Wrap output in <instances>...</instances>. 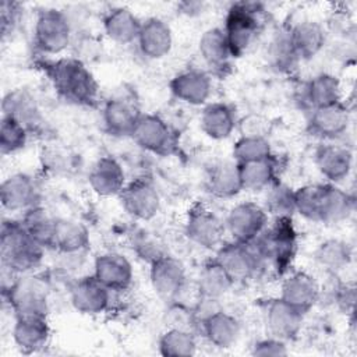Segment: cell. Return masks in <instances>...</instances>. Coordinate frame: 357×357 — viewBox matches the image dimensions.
<instances>
[{
    "label": "cell",
    "mask_w": 357,
    "mask_h": 357,
    "mask_svg": "<svg viewBox=\"0 0 357 357\" xmlns=\"http://www.w3.org/2000/svg\"><path fill=\"white\" fill-rule=\"evenodd\" d=\"M43 67L54 91L63 99L81 106H93L96 103L98 81L81 60L63 57L46 61Z\"/></svg>",
    "instance_id": "1"
},
{
    "label": "cell",
    "mask_w": 357,
    "mask_h": 357,
    "mask_svg": "<svg viewBox=\"0 0 357 357\" xmlns=\"http://www.w3.org/2000/svg\"><path fill=\"white\" fill-rule=\"evenodd\" d=\"M45 250L20 220H4L0 233L1 266L15 275L32 273L43 261Z\"/></svg>",
    "instance_id": "2"
},
{
    "label": "cell",
    "mask_w": 357,
    "mask_h": 357,
    "mask_svg": "<svg viewBox=\"0 0 357 357\" xmlns=\"http://www.w3.org/2000/svg\"><path fill=\"white\" fill-rule=\"evenodd\" d=\"M251 244L264 264L269 262L279 273L284 272L297 250V233L291 218H276L275 225L266 227Z\"/></svg>",
    "instance_id": "3"
},
{
    "label": "cell",
    "mask_w": 357,
    "mask_h": 357,
    "mask_svg": "<svg viewBox=\"0 0 357 357\" xmlns=\"http://www.w3.org/2000/svg\"><path fill=\"white\" fill-rule=\"evenodd\" d=\"M261 4L240 1L234 3L226 14L222 28L233 57H240L248 52L262 31Z\"/></svg>",
    "instance_id": "4"
},
{
    "label": "cell",
    "mask_w": 357,
    "mask_h": 357,
    "mask_svg": "<svg viewBox=\"0 0 357 357\" xmlns=\"http://www.w3.org/2000/svg\"><path fill=\"white\" fill-rule=\"evenodd\" d=\"M15 317L46 315L49 312V286L38 275H18L11 286L3 290Z\"/></svg>",
    "instance_id": "5"
},
{
    "label": "cell",
    "mask_w": 357,
    "mask_h": 357,
    "mask_svg": "<svg viewBox=\"0 0 357 357\" xmlns=\"http://www.w3.org/2000/svg\"><path fill=\"white\" fill-rule=\"evenodd\" d=\"M71 24L67 15L56 8L40 10L35 20L33 42L45 54H60L71 43Z\"/></svg>",
    "instance_id": "6"
},
{
    "label": "cell",
    "mask_w": 357,
    "mask_h": 357,
    "mask_svg": "<svg viewBox=\"0 0 357 357\" xmlns=\"http://www.w3.org/2000/svg\"><path fill=\"white\" fill-rule=\"evenodd\" d=\"M184 231L194 244L206 250H218L223 244L226 227L213 211L202 204H194L188 209Z\"/></svg>",
    "instance_id": "7"
},
{
    "label": "cell",
    "mask_w": 357,
    "mask_h": 357,
    "mask_svg": "<svg viewBox=\"0 0 357 357\" xmlns=\"http://www.w3.org/2000/svg\"><path fill=\"white\" fill-rule=\"evenodd\" d=\"M215 259L225 268L234 283L245 282L257 275L264 261L251 243H223L216 250Z\"/></svg>",
    "instance_id": "8"
},
{
    "label": "cell",
    "mask_w": 357,
    "mask_h": 357,
    "mask_svg": "<svg viewBox=\"0 0 357 357\" xmlns=\"http://www.w3.org/2000/svg\"><path fill=\"white\" fill-rule=\"evenodd\" d=\"M225 227L234 241L252 243L268 227V212L257 202H238L229 211Z\"/></svg>",
    "instance_id": "9"
},
{
    "label": "cell",
    "mask_w": 357,
    "mask_h": 357,
    "mask_svg": "<svg viewBox=\"0 0 357 357\" xmlns=\"http://www.w3.org/2000/svg\"><path fill=\"white\" fill-rule=\"evenodd\" d=\"M149 280L159 298L173 303L185 286V268L180 259L163 254L151 262Z\"/></svg>",
    "instance_id": "10"
},
{
    "label": "cell",
    "mask_w": 357,
    "mask_h": 357,
    "mask_svg": "<svg viewBox=\"0 0 357 357\" xmlns=\"http://www.w3.org/2000/svg\"><path fill=\"white\" fill-rule=\"evenodd\" d=\"M130 137L141 149L158 155H166L174 146V134L169 124L151 113L139 116Z\"/></svg>",
    "instance_id": "11"
},
{
    "label": "cell",
    "mask_w": 357,
    "mask_h": 357,
    "mask_svg": "<svg viewBox=\"0 0 357 357\" xmlns=\"http://www.w3.org/2000/svg\"><path fill=\"white\" fill-rule=\"evenodd\" d=\"M121 206L134 219L151 220L160 209V197L153 184L145 178H137L126 184L119 194Z\"/></svg>",
    "instance_id": "12"
},
{
    "label": "cell",
    "mask_w": 357,
    "mask_h": 357,
    "mask_svg": "<svg viewBox=\"0 0 357 357\" xmlns=\"http://www.w3.org/2000/svg\"><path fill=\"white\" fill-rule=\"evenodd\" d=\"M112 293L93 275L84 276L73 283L70 301L73 307L85 315H99L109 310Z\"/></svg>",
    "instance_id": "13"
},
{
    "label": "cell",
    "mask_w": 357,
    "mask_h": 357,
    "mask_svg": "<svg viewBox=\"0 0 357 357\" xmlns=\"http://www.w3.org/2000/svg\"><path fill=\"white\" fill-rule=\"evenodd\" d=\"M93 276L110 291H126L132 284L131 262L120 252H103L93 261Z\"/></svg>",
    "instance_id": "14"
},
{
    "label": "cell",
    "mask_w": 357,
    "mask_h": 357,
    "mask_svg": "<svg viewBox=\"0 0 357 357\" xmlns=\"http://www.w3.org/2000/svg\"><path fill=\"white\" fill-rule=\"evenodd\" d=\"M39 191L33 178L25 173L6 177L0 185V201L10 212H26L38 206Z\"/></svg>",
    "instance_id": "15"
},
{
    "label": "cell",
    "mask_w": 357,
    "mask_h": 357,
    "mask_svg": "<svg viewBox=\"0 0 357 357\" xmlns=\"http://www.w3.org/2000/svg\"><path fill=\"white\" fill-rule=\"evenodd\" d=\"M169 88L173 96L178 100L192 106H199L211 96L212 79L204 70L188 68L176 74L170 79Z\"/></svg>",
    "instance_id": "16"
},
{
    "label": "cell",
    "mask_w": 357,
    "mask_h": 357,
    "mask_svg": "<svg viewBox=\"0 0 357 357\" xmlns=\"http://www.w3.org/2000/svg\"><path fill=\"white\" fill-rule=\"evenodd\" d=\"M319 294L321 289L315 278L307 272L298 271L290 273L283 280L279 298L305 315L315 305Z\"/></svg>",
    "instance_id": "17"
},
{
    "label": "cell",
    "mask_w": 357,
    "mask_h": 357,
    "mask_svg": "<svg viewBox=\"0 0 357 357\" xmlns=\"http://www.w3.org/2000/svg\"><path fill=\"white\" fill-rule=\"evenodd\" d=\"M50 333L46 315L15 317L13 339L15 346L24 354H32L43 350L50 340Z\"/></svg>",
    "instance_id": "18"
},
{
    "label": "cell",
    "mask_w": 357,
    "mask_h": 357,
    "mask_svg": "<svg viewBox=\"0 0 357 357\" xmlns=\"http://www.w3.org/2000/svg\"><path fill=\"white\" fill-rule=\"evenodd\" d=\"M350 123V112L340 100L311 110L308 131L322 139H333L346 132Z\"/></svg>",
    "instance_id": "19"
},
{
    "label": "cell",
    "mask_w": 357,
    "mask_h": 357,
    "mask_svg": "<svg viewBox=\"0 0 357 357\" xmlns=\"http://www.w3.org/2000/svg\"><path fill=\"white\" fill-rule=\"evenodd\" d=\"M139 52L151 60L163 59L167 56L173 46V32L170 25L159 18L151 17L142 21L137 38Z\"/></svg>",
    "instance_id": "20"
},
{
    "label": "cell",
    "mask_w": 357,
    "mask_h": 357,
    "mask_svg": "<svg viewBox=\"0 0 357 357\" xmlns=\"http://www.w3.org/2000/svg\"><path fill=\"white\" fill-rule=\"evenodd\" d=\"M92 191L100 197L119 195L126 187V173L121 165L112 156H100L88 174Z\"/></svg>",
    "instance_id": "21"
},
{
    "label": "cell",
    "mask_w": 357,
    "mask_h": 357,
    "mask_svg": "<svg viewBox=\"0 0 357 357\" xmlns=\"http://www.w3.org/2000/svg\"><path fill=\"white\" fill-rule=\"evenodd\" d=\"M303 318L304 314L284 303L282 298L272 300L266 307L265 322L271 336L284 342L291 340L298 335Z\"/></svg>",
    "instance_id": "22"
},
{
    "label": "cell",
    "mask_w": 357,
    "mask_h": 357,
    "mask_svg": "<svg viewBox=\"0 0 357 357\" xmlns=\"http://www.w3.org/2000/svg\"><path fill=\"white\" fill-rule=\"evenodd\" d=\"M3 116L14 119L28 131L38 130L42 123L40 110L32 93L25 88H17L7 92L1 102Z\"/></svg>",
    "instance_id": "23"
},
{
    "label": "cell",
    "mask_w": 357,
    "mask_h": 357,
    "mask_svg": "<svg viewBox=\"0 0 357 357\" xmlns=\"http://www.w3.org/2000/svg\"><path fill=\"white\" fill-rule=\"evenodd\" d=\"M141 114L139 109L124 98L109 99L102 109L103 126L114 137H130Z\"/></svg>",
    "instance_id": "24"
},
{
    "label": "cell",
    "mask_w": 357,
    "mask_h": 357,
    "mask_svg": "<svg viewBox=\"0 0 357 357\" xmlns=\"http://www.w3.org/2000/svg\"><path fill=\"white\" fill-rule=\"evenodd\" d=\"M315 165L319 173L331 183L346 178L353 166V153L347 146L322 144L315 151Z\"/></svg>",
    "instance_id": "25"
},
{
    "label": "cell",
    "mask_w": 357,
    "mask_h": 357,
    "mask_svg": "<svg viewBox=\"0 0 357 357\" xmlns=\"http://www.w3.org/2000/svg\"><path fill=\"white\" fill-rule=\"evenodd\" d=\"M198 52L206 66L215 73L225 71L227 67H230L233 53L223 29L219 26L208 28L202 32L198 40Z\"/></svg>",
    "instance_id": "26"
},
{
    "label": "cell",
    "mask_w": 357,
    "mask_h": 357,
    "mask_svg": "<svg viewBox=\"0 0 357 357\" xmlns=\"http://www.w3.org/2000/svg\"><path fill=\"white\" fill-rule=\"evenodd\" d=\"M342 100L340 81L328 73L318 74L307 81L301 89V102L310 110Z\"/></svg>",
    "instance_id": "27"
},
{
    "label": "cell",
    "mask_w": 357,
    "mask_h": 357,
    "mask_svg": "<svg viewBox=\"0 0 357 357\" xmlns=\"http://www.w3.org/2000/svg\"><path fill=\"white\" fill-rule=\"evenodd\" d=\"M201 130L212 139L229 138L237 127V117L233 107L223 102L208 103L199 117Z\"/></svg>",
    "instance_id": "28"
},
{
    "label": "cell",
    "mask_w": 357,
    "mask_h": 357,
    "mask_svg": "<svg viewBox=\"0 0 357 357\" xmlns=\"http://www.w3.org/2000/svg\"><path fill=\"white\" fill-rule=\"evenodd\" d=\"M142 21L127 7H113L103 17V31L120 45L137 42Z\"/></svg>",
    "instance_id": "29"
},
{
    "label": "cell",
    "mask_w": 357,
    "mask_h": 357,
    "mask_svg": "<svg viewBox=\"0 0 357 357\" xmlns=\"http://www.w3.org/2000/svg\"><path fill=\"white\" fill-rule=\"evenodd\" d=\"M201 328L206 340L218 349H229L240 337L238 321L223 310H219L205 318L201 322Z\"/></svg>",
    "instance_id": "30"
},
{
    "label": "cell",
    "mask_w": 357,
    "mask_h": 357,
    "mask_svg": "<svg viewBox=\"0 0 357 357\" xmlns=\"http://www.w3.org/2000/svg\"><path fill=\"white\" fill-rule=\"evenodd\" d=\"M291 45L298 60H310L317 56L325 45L324 28L315 21H301L289 28Z\"/></svg>",
    "instance_id": "31"
},
{
    "label": "cell",
    "mask_w": 357,
    "mask_h": 357,
    "mask_svg": "<svg viewBox=\"0 0 357 357\" xmlns=\"http://www.w3.org/2000/svg\"><path fill=\"white\" fill-rule=\"evenodd\" d=\"M89 245V231L81 222L56 219L52 250L73 255L85 251Z\"/></svg>",
    "instance_id": "32"
},
{
    "label": "cell",
    "mask_w": 357,
    "mask_h": 357,
    "mask_svg": "<svg viewBox=\"0 0 357 357\" xmlns=\"http://www.w3.org/2000/svg\"><path fill=\"white\" fill-rule=\"evenodd\" d=\"M354 209V198L335 184H324L319 223L335 225L346 220Z\"/></svg>",
    "instance_id": "33"
},
{
    "label": "cell",
    "mask_w": 357,
    "mask_h": 357,
    "mask_svg": "<svg viewBox=\"0 0 357 357\" xmlns=\"http://www.w3.org/2000/svg\"><path fill=\"white\" fill-rule=\"evenodd\" d=\"M238 170L243 190H266L273 181H276L278 159L273 155H271L264 159L238 163Z\"/></svg>",
    "instance_id": "34"
},
{
    "label": "cell",
    "mask_w": 357,
    "mask_h": 357,
    "mask_svg": "<svg viewBox=\"0 0 357 357\" xmlns=\"http://www.w3.org/2000/svg\"><path fill=\"white\" fill-rule=\"evenodd\" d=\"M208 190L218 198H233L243 191L238 163L236 160L216 163L208 176Z\"/></svg>",
    "instance_id": "35"
},
{
    "label": "cell",
    "mask_w": 357,
    "mask_h": 357,
    "mask_svg": "<svg viewBox=\"0 0 357 357\" xmlns=\"http://www.w3.org/2000/svg\"><path fill=\"white\" fill-rule=\"evenodd\" d=\"M233 284V279L215 258L201 268L197 280L199 297L213 300H220Z\"/></svg>",
    "instance_id": "36"
},
{
    "label": "cell",
    "mask_w": 357,
    "mask_h": 357,
    "mask_svg": "<svg viewBox=\"0 0 357 357\" xmlns=\"http://www.w3.org/2000/svg\"><path fill=\"white\" fill-rule=\"evenodd\" d=\"M351 247L339 238H329L321 243L315 251V261L326 272L335 275L351 262Z\"/></svg>",
    "instance_id": "37"
},
{
    "label": "cell",
    "mask_w": 357,
    "mask_h": 357,
    "mask_svg": "<svg viewBox=\"0 0 357 357\" xmlns=\"http://www.w3.org/2000/svg\"><path fill=\"white\" fill-rule=\"evenodd\" d=\"M26 233L39 243L43 248H50L53 244L56 218H52L43 208L39 205L24 212L22 219L20 220Z\"/></svg>",
    "instance_id": "38"
},
{
    "label": "cell",
    "mask_w": 357,
    "mask_h": 357,
    "mask_svg": "<svg viewBox=\"0 0 357 357\" xmlns=\"http://www.w3.org/2000/svg\"><path fill=\"white\" fill-rule=\"evenodd\" d=\"M159 353L166 357H190L197 353V340L188 329L169 328L159 337Z\"/></svg>",
    "instance_id": "39"
},
{
    "label": "cell",
    "mask_w": 357,
    "mask_h": 357,
    "mask_svg": "<svg viewBox=\"0 0 357 357\" xmlns=\"http://www.w3.org/2000/svg\"><path fill=\"white\" fill-rule=\"evenodd\" d=\"M324 184H307L294 190V209L298 215L311 222H318L321 218Z\"/></svg>",
    "instance_id": "40"
},
{
    "label": "cell",
    "mask_w": 357,
    "mask_h": 357,
    "mask_svg": "<svg viewBox=\"0 0 357 357\" xmlns=\"http://www.w3.org/2000/svg\"><path fill=\"white\" fill-rule=\"evenodd\" d=\"M265 197V211L276 218H291L294 209V190L283 183L273 181Z\"/></svg>",
    "instance_id": "41"
},
{
    "label": "cell",
    "mask_w": 357,
    "mask_h": 357,
    "mask_svg": "<svg viewBox=\"0 0 357 357\" xmlns=\"http://www.w3.org/2000/svg\"><path fill=\"white\" fill-rule=\"evenodd\" d=\"M269 59L280 71H289L296 67L297 61H300L291 45L289 29L280 31L275 35L269 46Z\"/></svg>",
    "instance_id": "42"
},
{
    "label": "cell",
    "mask_w": 357,
    "mask_h": 357,
    "mask_svg": "<svg viewBox=\"0 0 357 357\" xmlns=\"http://www.w3.org/2000/svg\"><path fill=\"white\" fill-rule=\"evenodd\" d=\"M29 131L14 119L1 116L0 123V151L3 155H11L21 151L28 141Z\"/></svg>",
    "instance_id": "43"
},
{
    "label": "cell",
    "mask_w": 357,
    "mask_h": 357,
    "mask_svg": "<svg viewBox=\"0 0 357 357\" xmlns=\"http://www.w3.org/2000/svg\"><path fill=\"white\" fill-rule=\"evenodd\" d=\"M272 155L268 138L240 137L233 146V158L237 163L264 159Z\"/></svg>",
    "instance_id": "44"
},
{
    "label": "cell",
    "mask_w": 357,
    "mask_h": 357,
    "mask_svg": "<svg viewBox=\"0 0 357 357\" xmlns=\"http://www.w3.org/2000/svg\"><path fill=\"white\" fill-rule=\"evenodd\" d=\"M240 137H255V138H268L271 132L272 123L271 120L259 113H248L237 120V127Z\"/></svg>",
    "instance_id": "45"
},
{
    "label": "cell",
    "mask_w": 357,
    "mask_h": 357,
    "mask_svg": "<svg viewBox=\"0 0 357 357\" xmlns=\"http://www.w3.org/2000/svg\"><path fill=\"white\" fill-rule=\"evenodd\" d=\"M252 356H259V357H280V356H286L289 353L286 342L280 340L278 337H268V339H262L259 342H257L252 346Z\"/></svg>",
    "instance_id": "46"
},
{
    "label": "cell",
    "mask_w": 357,
    "mask_h": 357,
    "mask_svg": "<svg viewBox=\"0 0 357 357\" xmlns=\"http://www.w3.org/2000/svg\"><path fill=\"white\" fill-rule=\"evenodd\" d=\"M0 21L3 36L11 33L20 21V4L3 1L0 7Z\"/></svg>",
    "instance_id": "47"
},
{
    "label": "cell",
    "mask_w": 357,
    "mask_h": 357,
    "mask_svg": "<svg viewBox=\"0 0 357 357\" xmlns=\"http://www.w3.org/2000/svg\"><path fill=\"white\" fill-rule=\"evenodd\" d=\"M178 7L181 10L180 13H183L185 15H195V14L202 13L201 11L202 10V4L198 3V1H184Z\"/></svg>",
    "instance_id": "48"
}]
</instances>
